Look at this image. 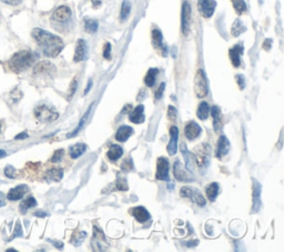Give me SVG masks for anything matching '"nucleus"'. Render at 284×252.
Instances as JSON below:
<instances>
[{
  "instance_id": "1",
  "label": "nucleus",
  "mask_w": 284,
  "mask_h": 252,
  "mask_svg": "<svg viewBox=\"0 0 284 252\" xmlns=\"http://www.w3.org/2000/svg\"><path fill=\"white\" fill-rule=\"evenodd\" d=\"M32 37L46 57H57L61 53V50L64 49L65 43L63 39L53 35V33L40 29V28H36V29L32 30Z\"/></svg>"
},
{
  "instance_id": "2",
  "label": "nucleus",
  "mask_w": 284,
  "mask_h": 252,
  "mask_svg": "<svg viewBox=\"0 0 284 252\" xmlns=\"http://www.w3.org/2000/svg\"><path fill=\"white\" fill-rule=\"evenodd\" d=\"M36 60V55L29 52V50H22V52L16 53L8 61V67L11 71L22 72L27 70Z\"/></svg>"
},
{
  "instance_id": "3",
  "label": "nucleus",
  "mask_w": 284,
  "mask_h": 252,
  "mask_svg": "<svg viewBox=\"0 0 284 252\" xmlns=\"http://www.w3.org/2000/svg\"><path fill=\"white\" fill-rule=\"evenodd\" d=\"M72 18L71 9L67 6H60L53 11L51 16V24L59 31H65L69 28Z\"/></svg>"
},
{
  "instance_id": "4",
  "label": "nucleus",
  "mask_w": 284,
  "mask_h": 252,
  "mask_svg": "<svg viewBox=\"0 0 284 252\" xmlns=\"http://www.w3.org/2000/svg\"><path fill=\"white\" fill-rule=\"evenodd\" d=\"M35 117L38 121L46 124V122H51L55 119H58L59 114L53 108L49 107V106L41 105L38 106L35 109Z\"/></svg>"
},
{
  "instance_id": "5",
  "label": "nucleus",
  "mask_w": 284,
  "mask_h": 252,
  "mask_svg": "<svg viewBox=\"0 0 284 252\" xmlns=\"http://www.w3.org/2000/svg\"><path fill=\"white\" fill-rule=\"evenodd\" d=\"M208 91L209 87L207 77H205L202 69H199L196 77H194V92L199 98H204L208 94Z\"/></svg>"
},
{
  "instance_id": "6",
  "label": "nucleus",
  "mask_w": 284,
  "mask_h": 252,
  "mask_svg": "<svg viewBox=\"0 0 284 252\" xmlns=\"http://www.w3.org/2000/svg\"><path fill=\"white\" fill-rule=\"evenodd\" d=\"M210 145L207 143H202L197 150L196 154V162L200 169H207L209 164H210Z\"/></svg>"
},
{
  "instance_id": "7",
  "label": "nucleus",
  "mask_w": 284,
  "mask_h": 252,
  "mask_svg": "<svg viewBox=\"0 0 284 252\" xmlns=\"http://www.w3.org/2000/svg\"><path fill=\"white\" fill-rule=\"evenodd\" d=\"M181 197L185 198H190L193 203H196L200 207H204L207 205V201H205L202 193L199 191L198 189H193L190 187H182L180 190Z\"/></svg>"
},
{
  "instance_id": "8",
  "label": "nucleus",
  "mask_w": 284,
  "mask_h": 252,
  "mask_svg": "<svg viewBox=\"0 0 284 252\" xmlns=\"http://www.w3.org/2000/svg\"><path fill=\"white\" fill-rule=\"evenodd\" d=\"M191 25V6L188 2H185L182 5V14H181V29L183 35L187 36L190 31Z\"/></svg>"
},
{
  "instance_id": "9",
  "label": "nucleus",
  "mask_w": 284,
  "mask_h": 252,
  "mask_svg": "<svg viewBox=\"0 0 284 252\" xmlns=\"http://www.w3.org/2000/svg\"><path fill=\"white\" fill-rule=\"evenodd\" d=\"M91 245L93 250L98 251H103L107 249V243H105V237L103 232L100 230L99 227H93V236H92V241Z\"/></svg>"
},
{
  "instance_id": "10",
  "label": "nucleus",
  "mask_w": 284,
  "mask_h": 252,
  "mask_svg": "<svg viewBox=\"0 0 284 252\" xmlns=\"http://www.w3.org/2000/svg\"><path fill=\"white\" fill-rule=\"evenodd\" d=\"M174 172H175V177L178 181H182V182H191L193 181V177L190 172L187 170V168H185L182 166L181 162L179 160H177L175 162L174 166Z\"/></svg>"
},
{
  "instance_id": "11",
  "label": "nucleus",
  "mask_w": 284,
  "mask_h": 252,
  "mask_svg": "<svg viewBox=\"0 0 284 252\" xmlns=\"http://www.w3.org/2000/svg\"><path fill=\"white\" fill-rule=\"evenodd\" d=\"M215 7V0H199L198 2L199 13L201 14V16L204 17V18H210V17L214 14Z\"/></svg>"
},
{
  "instance_id": "12",
  "label": "nucleus",
  "mask_w": 284,
  "mask_h": 252,
  "mask_svg": "<svg viewBox=\"0 0 284 252\" xmlns=\"http://www.w3.org/2000/svg\"><path fill=\"white\" fill-rule=\"evenodd\" d=\"M169 160L164 157H160L157 161V179L162 181L169 180Z\"/></svg>"
},
{
  "instance_id": "13",
  "label": "nucleus",
  "mask_w": 284,
  "mask_h": 252,
  "mask_svg": "<svg viewBox=\"0 0 284 252\" xmlns=\"http://www.w3.org/2000/svg\"><path fill=\"white\" fill-rule=\"evenodd\" d=\"M152 43L154 48L157 49L161 55L164 56V57L168 55V48H166V46L163 43L162 32H161L159 29H154L152 31Z\"/></svg>"
},
{
  "instance_id": "14",
  "label": "nucleus",
  "mask_w": 284,
  "mask_h": 252,
  "mask_svg": "<svg viewBox=\"0 0 284 252\" xmlns=\"http://www.w3.org/2000/svg\"><path fill=\"white\" fill-rule=\"evenodd\" d=\"M253 182V206H252V212H259L262 206V200H261V184L259 181L252 178Z\"/></svg>"
},
{
  "instance_id": "15",
  "label": "nucleus",
  "mask_w": 284,
  "mask_h": 252,
  "mask_svg": "<svg viewBox=\"0 0 284 252\" xmlns=\"http://www.w3.org/2000/svg\"><path fill=\"white\" fill-rule=\"evenodd\" d=\"M87 55H88L87 42L86 40H83V39H79V40L77 41L74 61L75 63H80V61H83L87 58Z\"/></svg>"
},
{
  "instance_id": "16",
  "label": "nucleus",
  "mask_w": 284,
  "mask_h": 252,
  "mask_svg": "<svg viewBox=\"0 0 284 252\" xmlns=\"http://www.w3.org/2000/svg\"><path fill=\"white\" fill-rule=\"evenodd\" d=\"M170 136L171 140L166 147V151L170 156H175L178 150V139H179V129L176 126H172L170 128Z\"/></svg>"
},
{
  "instance_id": "17",
  "label": "nucleus",
  "mask_w": 284,
  "mask_h": 252,
  "mask_svg": "<svg viewBox=\"0 0 284 252\" xmlns=\"http://www.w3.org/2000/svg\"><path fill=\"white\" fill-rule=\"evenodd\" d=\"M29 191V188L26 184H20V186L11 189L7 194V199L10 201H17L24 198V195Z\"/></svg>"
},
{
  "instance_id": "18",
  "label": "nucleus",
  "mask_w": 284,
  "mask_h": 252,
  "mask_svg": "<svg viewBox=\"0 0 284 252\" xmlns=\"http://www.w3.org/2000/svg\"><path fill=\"white\" fill-rule=\"evenodd\" d=\"M201 131H202L201 127H200L197 122H194V121H190L185 127V134L189 140H194L196 138H198L200 136V133H201Z\"/></svg>"
},
{
  "instance_id": "19",
  "label": "nucleus",
  "mask_w": 284,
  "mask_h": 252,
  "mask_svg": "<svg viewBox=\"0 0 284 252\" xmlns=\"http://www.w3.org/2000/svg\"><path fill=\"white\" fill-rule=\"evenodd\" d=\"M54 70L55 68L52 64L48 63V61H41L33 69V75H51Z\"/></svg>"
},
{
  "instance_id": "20",
  "label": "nucleus",
  "mask_w": 284,
  "mask_h": 252,
  "mask_svg": "<svg viewBox=\"0 0 284 252\" xmlns=\"http://www.w3.org/2000/svg\"><path fill=\"white\" fill-rule=\"evenodd\" d=\"M242 54H243V46H242V44H236L235 47L230 49L229 56H230L231 63L235 67H239L241 65Z\"/></svg>"
},
{
  "instance_id": "21",
  "label": "nucleus",
  "mask_w": 284,
  "mask_h": 252,
  "mask_svg": "<svg viewBox=\"0 0 284 252\" xmlns=\"http://www.w3.org/2000/svg\"><path fill=\"white\" fill-rule=\"evenodd\" d=\"M144 106L139 105L135 108V110H132L129 114V119L133 124H142L144 121Z\"/></svg>"
},
{
  "instance_id": "22",
  "label": "nucleus",
  "mask_w": 284,
  "mask_h": 252,
  "mask_svg": "<svg viewBox=\"0 0 284 252\" xmlns=\"http://www.w3.org/2000/svg\"><path fill=\"white\" fill-rule=\"evenodd\" d=\"M131 211V215L136 218V220L138 222H146L148 221L151 216L148 212V210L144 208V207H136V208H133L130 210Z\"/></svg>"
},
{
  "instance_id": "23",
  "label": "nucleus",
  "mask_w": 284,
  "mask_h": 252,
  "mask_svg": "<svg viewBox=\"0 0 284 252\" xmlns=\"http://www.w3.org/2000/svg\"><path fill=\"white\" fill-rule=\"evenodd\" d=\"M230 151V141L225 136H221L219 138L218 142V149H216V157L222 158Z\"/></svg>"
},
{
  "instance_id": "24",
  "label": "nucleus",
  "mask_w": 284,
  "mask_h": 252,
  "mask_svg": "<svg viewBox=\"0 0 284 252\" xmlns=\"http://www.w3.org/2000/svg\"><path fill=\"white\" fill-rule=\"evenodd\" d=\"M64 177V171L60 168H52L44 175V179L47 182H58Z\"/></svg>"
},
{
  "instance_id": "25",
  "label": "nucleus",
  "mask_w": 284,
  "mask_h": 252,
  "mask_svg": "<svg viewBox=\"0 0 284 252\" xmlns=\"http://www.w3.org/2000/svg\"><path fill=\"white\" fill-rule=\"evenodd\" d=\"M133 133V129L129 126H121L116 133V140L120 142H125L129 139Z\"/></svg>"
},
{
  "instance_id": "26",
  "label": "nucleus",
  "mask_w": 284,
  "mask_h": 252,
  "mask_svg": "<svg viewBox=\"0 0 284 252\" xmlns=\"http://www.w3.org/2000/svg\"><path fill=\"white\" fill-rule=\"evenodd\" d=\"M211 115L213 118V128L215 132H220L222 129V120H221V109L218 106H213L211 109Z\"/></svg>"
},
{
  "instance_id": "27",
  "label": "nucleus",
  "mask_w": 284,
  "mask_h": 252,
  "mask_svg": "<svg viewBox=\"0 0 284 252\" xmlns=\"http://www.w3.org/2000/svg\"><path fill=\"white\" fill-rule=\"evenodd\" d=\"M181 153H182L183 156H185L187 169H188L189 171H193V167H194V165H196V159L193 158V155H192V154L189 153L188 148L186 147V143H185V142L181 143Z\"/></svg>"
},
{
  "instance_id": "28",
  "label": "nucleus",
  "mask_w": 284,
  "mask_h": 252,
  "mask_svg": "<svg viewBox=\"0 0 284 252\" xmlns=\"http://www.w3.org/2000/svg\"><path fill=\"white\" fill-rule=\"evenodd\" d=\"M87 148L88 147H87L86 143H76V144L72 145V147H70L69 155H70L72 159H77L86 153Z\"/></svg>"
},
{
  "instance_id": "29",
  "label": "nucleus",
  "mask_w": 284,
  "mask_h": 252,
  "mask_svg": "<svg viewBox=\"0 0 284 252\" xmlns=\"http://www.w3.org/2000/svg\"><path fill=\"white\" fill-rule=\"evenodd\" d=\"M122 155H124V150L118 144H112L110 147V149L108 150L107 153V157L108 159L111 161H116L118 160L119 158H121Z\"/></svg>"
},
{
  "instance_id": "30",
  "label": "nucleus",
  "mask_w": 284,
  "mask_h": 252,
  "mask_svg": "<svg viewBox=\"0 0 284 252\" xmlns=\"http://www.w3.org/2000/svg\"><path fill=\"white\" fill-rule=\"evenodd\" d=\"M93 105H94V104H92V105L90 106V108H89V109L87 110V113L85 114V116H83V117H82V118H81V120H80V122H79V125H78V127H77V128L75 129V130H74V132H71V133H69V134H68V136H67V137H68V138H71V137H75V136H77V134H78V133H79V132H80V130H81V129L83 128V126H85V125H86V121L88 120V118H89V116H90V114H91V111H92V108H93Z\"/></svg>"
},
{
  "instance_id": "31",
  "label": "nucleus",
  "mask_w": 284,
  "mask_h": 252,
  "mask_svg": "<svg viewBox=\"0 0 284 252\" xmlns=\"http://www.w3.org/2000/svg\"><path fill=\"white\" fill-rule=\"evenodd\" d=\"M158 74H159V69H157V68L149 69L146 77H144V83H146L148 87H153Z\"/></svg>"
},
{
  "instance_id": "32",
  "label": "nucleus",
  "mask_w": 284,
  "mask_h": 252,
  "mask_svg": "<svg viewBox=\"0 0 284 252\" xmlns=\"http://www.w3.org/2000/svg\"><path fill=\"white\" fill-rule=\"evenodd\" d=\"M210 114V106L208 103H201L199 105V108L197 111V116L200 120H207Z\"/></svg>"
},
{
  "instance_id": "33",
  "label": "nucleus",
  "mask_w": 284,
  "mask_h": 252,
  "mask_svg": "<svg viewBox=\"0 0 284 252\" xmlns=\"http://www.w3.org/2000/svg\"><path fill=\"white\" fill-rule=\"evenodd\" d=\"M246 30H247V28L243 25V22L240 19H237L235 22H233L232 28H231V33L233 37H239Z\"/></svg>"
},
{
  "instance_id": "34",
  "label": "nucleus",
  "mask_w": 284,
  "mask_h": 252,
  "mask_svg": "<svg viewBox=\"0 0 284 252\" xmlns=\"http://www.w3.org/2000/svg\"><path fill=\"white\" fill-rule=\"evenodd\" d=\"M219 190H220L219 183H216V182L211 183L210 186L207 188V191H205V192H207V195H208V198H209L211 203H213V201L216 199V197H218Z\"/></svg>"
},
{
  "instance_id": "35",
  "label": "nucleus",
  "mask_w": 284,
  "mask_h": 252,
  "mask_svg": "<svg viewBox=\"0 0 284 252\" xmlns=\"http://www.w3.org/2000/svg\"><path fill=\"white\" fill-rule=\"evenodd\" d=\"M37 206V200L33 197H29L27 198L25 201H22L20 205V211L21 214H26L28 209L33 208V207Z\"/></svg>"
},
{
  "instance_id": "36",
  "label": "nucleus",
  "mask_w": 284,
  "mask_h": 252,
  "mask_svg": "<svg viewBox=\"0 0 284 252\" xmlns=\"http://www.w3.org/2000/svg\"><path fill=\"white\" fill-rule=\"evenodd\" d=\"M98 27L99 24L96 19H90V18L85 19V29L87 32L94 33L98 30Z\"/></svg>"
},
{
  "instance_id": "37",
  "label": "nucleus",
  "mask_w": 284,
  "mask_h": 252,
  "mask_svg": "<svg viewBox=\"0 0 284 252\" xmlns=\"http://www.w3.org/2000/svg\"><path fill=\"white\" fill-rule=\"evenodd\" d=\"M130 11H131V3L129 0H125V2L122 3V7L120 11V18L122 21L126 20L128 17H129Z\"/></svg>"
},
{
  "instance_id": "38",
  "label": "nucleus",
  "mask_w": 284,
  "mask_h": 252,
  "mask_svg": "<svg viewBox=\"0 0 284 252\" xmlns=\"http://www.w3.org/2000/svg\"><path fill=\"white\" fill-rule=\"evenodd\" d=\"M232 5L238 15H242L247 11V4L244 0H232Z\"/></svg>"
},
{
  "instance_id": "39",
  "label": "nucleus",
  "mask_w": 284,
  "mask_h": 252,
  "mask_svg": "<svg viewBox=\"0 0 284 252\" xmlns=\"http://www.w3.org/2000/svg\"><path fill=\"white\" fill-rule=\"evenodd\" d=\"M87 238V233L85 231H80V232H78L76 233L74 237H72V239L70 240V242L76 245V247H78V245L81 244L83 240H85Z\"/></svg>"
},
{
  "instance_id": "40",
  "label": "nucleus",
  "mask_w": 284,
  "mask_h": 252,
  "mask_svg": "<svg viewBox=\"0 0 284 252\" xmlns=\"http://www.w3.org/2000/svg\"><path fill=\"white\" fill-rule=\"evenodd\" d=\"M121 169L124 171H131L133 169V162H132V159L130 158V157H129V158H127L124 162H122Z\"/></svg>"
},
{
  "instance_id": "41",
  "label": "nucleus",
  "mask_w": 284,
  "mask_h": 252,
  "mask_svg": "<svg viewBox=\"0 0 284 252\" xmlns=\"http://www.w3.org/2000/svg\"><path fill=\"white\" fill-rule=\"evenodd\" d=\"M117 186H116V189L117 190H128V184H127V181H126V179L124 178H121V177H118V180H117Z\"/></svg>"
},
{
  "instance_id": "42",
  "label": "nucleus",
  "mask_w": 284,
  "mask_h": 252,
  "mask_svg": "<svg viewBox=\"0 0 284 252\" xmlns=\"http://www.w3.org/2000/svg\"><path fill=\"white\" fill-rule=\"evenodd\" d=\"M24 236V233H22V229H21V225H20V222H17V225H16V229H15V232L13 236H11V238L8 240V241H11V240L17 238V237H22Z\"/></svg>"
},
{
  "instance_id": "43",
  "label": "nucleus",
  "mask_w": 284,
  "mask_h": 252,
  "mask_svg": "<svg viewBox=\"0 0 284 252\" xmlns=\"http://www.w3.org/2000/svg\"><path fill=\"white\" fill-rule=\"evenodd\" d=\"M5 176L9 179L16 178V169L13 166H7L5 169Z\"/></svg>"
},
{
  "instance_id": "44",
  "label": "nucleus",
  "mask_w": 284,
  "mask_h": 252,
  "mask_svg": "<svg viewBox=\"0 0 284 252\" xmlns=\"http://www.w3.org/2000/svg\"><path fill=\"white\" fill-rule=\"evenodd\" d=\"M64 155H65V150H64V149L57 150V151H55V153L53 154L52 158H51V161H52V162H59L61 159H63Z\"/></svg>"
},
{
  "instance_id": "45",
  "label": "nucleus",
  "mask_w": 284,
  "mask_h": 252,
  "mask_svg": "<svg viewBox=\"0 0 284 252\" xmlns=\"http://www.w3.org/2000/svg\"><path fill=\"white\" fill-rule=\"evenodd\" d=\"M177 115H178V111L177 109L174 107V106H169L168 108V118L172 121H175L177 118Z\"/></svg>"
},
{
  "instance_id": "46",
  "label": "nucleus",
  "mask_w": 284,
  "mask_h": 252,
  "mask_svg": "<svg viewBox=\"0 0 284 252\" xmlns=\"http://www.w3.org/2000/svg\"><path fill=\"white\" fill-rule=\"evenodd\" d=\"M103 57L110 60L111 59V44L109 42H107L104 44V49H103Z\"/></svg>"
},
{
  "instance_id": "47",
  "label": "nucleus",
  "mask_w": 284,
  "mask_h": 252,
  "mask_svg": "<svg viewBox=\"0 0 284 252\" xmlns=\"http://www.w3.org/2000/svg\"><path fill=\"white\" fill-rule=\"evenodd\" d=\"M77 88H78V82H77V79L75 78L74 80H72L71 82V85H70V90H69V97H72L75 94L76 90H77Z\"/></svg>"
},
{
  "instance_id": "48",
  "label": "nucleus",
  "mask_w": 284,
  "mask_h": 252,
  "mask_svg": "<svg viewBox=\"0 0 284 252\" xmlns=\"http://www.w3.org/2000/svg\"><path fill=\"white\" fill-rule=\"evenodd\" d=\"M237 82L240 89H244L246 87V79H244V76L243 75H238L237 76Z\"/></svg>"
},
{
  "instance_id": "49",
  "label": "nucleus",
  "mask_w": 284,
  "mask_h": 252,
  "mask_svg": "<svg viewBox=\"0 0 284 252\" xmlns=\"http://www.w3.org/2000/svg\"><path fill=\"white\" fill-rule=\"evenodd\" d=\"M164 88H165V83H164V82H162V83H161L160 88L158 89V91L155 92V99H160V98H162V94H163V91H164Z\"/></svg>"
},
{
  "instance_id": "50",
  "label": "nucleus",
  "mask_w": 284,
  "mask_h": 252,
  "mask_svg": "<svg viewBox=\"0 0 284 252\" xmlns=\"http://www.w3.org/2000/svg\"><path fill=\"white\" fill-rule=\"evenodd\" d=\"M5 4H8L10 6H18L21 4L22 0H2Z\"/></svg>"
},
{
  "instance_id": "51",
  "label": "nucleus",
  "mask_w": 284,
  "mask_h": 252,
  "mask_svg": "<svg viewBox=\"0 0 284 252\" xmlns=\"http://www.w3.org/2000/svg\"><path fill=\"white\" fill-rule=\"evenodd\" d=\"M271 47H272V39H266V40H264L263 49L264 50H270Z\"/></svg>"
},
{
  "instance_id": "52",
  "label": "nucleus",
  "mask_w": 284,
  "mask_h": 252,
  "mask_svg": "<svg viewBox=\"0 0 284 252\" xmlns=\"http://www.w3.org/2000/svg\"><path fill=\"white\" fill-rule=\"evenodd\" d=\"M48 241L51 242L55 248H58V249H63V248H64V243H63V242H60V241H53V240H50V239H48Z\"/></svg>"
},
{
  "instance_id": "53",
  "label": "nucleus",
  "mask_w": 284,
  "mask_h": 252,
  "mask_svg": "<svg viewBox=\"0 0 284 252\" xmlns=\"http://www.w3.org/2000/svg\"><path fill=\"white\" fill-rule=\"evenodd\" d=\"M26 138H28V133L25 131V132H21V133H19L18 136H16V140H20V139H26Z\"/></svg>"
},
{
  "instance_id": "54",
  "label": "nucleus",
  "mask_w": 284,
  "mask_h": 252,
  "mask_svg": "<svg viewBox=\"0 0 284 252\" xmlns=\"http://www.w3.org/2000/svg\"><path fill=\"white\" fill-rule=\"evenodd\" d=\"M6 205V199H5V194L3 192H0V208L4 207Z\"/></svg>"
},
{
  "instance_id": "55",
  "label": "nucleus",
  "mask_w": 284,
  "mask_h": 252,
  "mask_svg": "<svg viewBox=\"0 0 284 252\" xmlns=\"http://www.w3.org/2000/svg\"><path fill=\"white\" fill-rule=\"evenodd\" d=\"M35 216H36V217H40V218H44V217H47L48 215L46 214V212H42V211H37V212H35Z\"/></svg>"
},
{
  "instance_id": "56",
  "label": "nucleus",
  "mask_w": 284,
  "mask_h": 252,
  "mask_svg": "<svg viewBox=\"0 0 284 252\" xmlns=\"http://www.w3.org/2000/svg\"><path fill=\"white\" fill-rule=\"evenodd\" d=\"M198 243H199L198 241H190V242H187L186 245H187V247H189V248H192V247H196Z\"/></svg>"
},
{
  "instance_id": "57",
  "label": "nucleus",
  "mask_w": 284,
  "mask_h": 252,
  "mask_svg": "<svg viewBox=\"0 0 284 252\" xmlns=\"http://www.w3.org/2000/svg\"><path fill=\"white\" fill-rule=\"evenodd\" d=\"M91 87H92V80L90 79V80H89V82H88V85H87V88H86V90H85V94L88 93V91L90 90Z\"/></svg>"
},
{
  "instance_id": "58",
  "label": "nucleus",
  "mask_w": 284,
  "mask_h": 252,
  "mask_svg": "<svg viewBox=\"0 0 284 252\" xmlns=\"http://www.w3.org/2000/svg\"><path fill=\"white\" fill-rule=\"evenodd\" d=\"M91 2H92V5L94 6V7H99V6L101 5L102 0H91Z\"/></svg>"
},
{
  "instance_id": "59",
  "label": "nucleus",
  "mask_w": 284,
  "mask_h": 252,
  "mask_svg": "<svg viewBox=\"0 0 284 252\" xmlns=\"http://www.w3.org/2000/svg\"><path fill=\"white\" fill-rule=\"evenodd\" d=\"M6 155H7V153H6L5 150L0 149V158H4V157H6Z\"/></svg>"
}]
</instances>
